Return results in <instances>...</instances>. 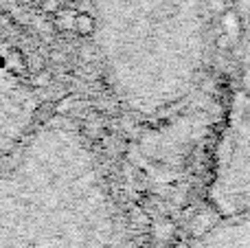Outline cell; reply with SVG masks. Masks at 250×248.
<instances>
[{
    "label": "cell",
    "instance_id": "6da1fadb",
    "mask_svg": "<svg viewBox=\"0 0 250 248\" xmlns=\"http://www.w3.org/2000/svg\"><path fill=\"white\" fill-rule=\"evenodd\" d=\"M0 248H117L108 183L73 123L40 121L0 161Z\"/></svg>",
    "mask_w": 250,
    "mask_h": 248
},
{
    "label": "cell",
    "instance_id": "7a4b0ae2",
    "mask_svg": "<svg viewBox=\"0 0 250 248\" xmlns=\"http://www.w3.org/2000/svg\"><path fill=\"white\" fill-rule=\"evenodd\" d=\"M108 75L132 110L154 114L185 97L207 55V0H92Z\"/></svg>",
    "mask_w": 250,
    "mask_h": 248
},
{
    "label": "cell",
    "instance_id": "3957f363",
    "mask_svg": "<svg viewBox=\"0 0 250 248\" xmlns=\"http://www.w3.org/2000/svg\"><path fill=\"white\" fill-rule=\"evenodd\" d=\"M42 121L40 97L22 57L0 38V161Z\"/></svg>",
    "mask_w": 250,
    "mask_h": 248
},
{
    "label": "cell",
    "instance_id": "277c9868",
    "mask_svg": "<svg viewBox=\"0 0 250 248\" xmlns=\"http://www.w3.org/2000/svg\"><path fill=\"white\" fill-rule=\"evenodd\" d=\"M213 198L226 215L250 211V99L235 108Z\"/></svg>",
    "mask_w": 250,
    "mask_h": 248
},
{
    "label": "cell",
    "instance_id": "5b68a950",
    "mask_svg": "<svg viewBox=\"0 0 250 248\" xmlns=\"http://www.w3.org/2000/svg\"><path fill=\"white\" fill-rule=\"evenodd\" d=\"M198 248H250V211L230 215V220L213 228Z\"/></svg>",
    "mask_w": 250,
    "mask_h": 248
},
{
    "label": "cell",
    "instance_id": "8992f818",
    "mask_svg": "<svg viewBox=\"0 0 250 248\" xmlns=\"http://www.w3.org/2000/svg\"><path fill=\"white\" fill-rule=\"evenodd\" d=\"M235 13L242 24L244 35V82L250 95V0H235Z\"/></svg>",
    "mask_w": 250,
    "mask_h": 248
}]
</instances>
